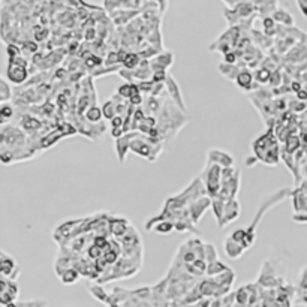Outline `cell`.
I'll return each mask as SVG.
<instances>
[{"label":"cell","instance_id":"cell-1","mask_svg":"<svg viewBox=\"0 0 307 307\" xmlns=\"http://www.w3.org/2000/svg\"><path fill=\"white\" fill-rule=\"evenodd\" d=\"M289 195H292V191L288 189V188H283V189H280V191H277V192L269 195V196L261 202V205L258 207V211H256V214H255L252 224L246 228V232H247V235H246V249H250V247L255 244V240H256V227L259 225V222H261V219L266 216V213H267L269 210H271L274 205H277L279 202H282L283 199H286Z\"/></svg>","mask_w":307,"mask_h":307},{"label":"cell","instance_id":"cell-2","mask_svg":"<svg viewBox=\"0 0 307 307\" xmlns=\"http://www.w3.org/2000/svg\"><path fill=\"white\" fill-rule=\"evenodd\" d=\"M201 179H202V183L205 186L207 195L211 199L216 198L221 192V188H222V166L207 160Z\"/></svg>","mask_w":307,"mask_h":307},{"label":"cell","instance_id":"cell-3","mask_svg":"<svg viewBox=\"0 0 307 307\" xmlns=\"http://www.w3.org/2000/svg\"><path fill=\"white\" fill-rule=\"evenodd\" d=\"M276 144H279V143H277V138H276V135H274V130H273V127H269L266 134L259 135V137L253 141L252 150H253V154L258 157V160L262 162V160L266 159L267 153L271 150V147H274Z\"/></svg>","mask_w":307,"mask_h":307},{"label":"cell","instance_id":"cell-4","mask_svg":"<svg viewBox=\"0 0 307 307\" xmlns=\"http://www.w3.org/2000/svg\"><path fill=\"white\" fill-rule=\"evenodd\" d=\"M20 294V288L17 280L2 277V286H0V303L3 306H8L11 303H15Z\"/></svg>","mask_w":307,"mask_h":307},{"label":"cell","instance_id":"cell-5","mask_svg":"<svg viewBox=\"0 0 307 307\" xmlns=\"http://www.w3.org/2000/svg\"><path fill=\"white\" fill-rule=\"evenodd\" d=\"M211 202H213V199L208 195H204V196L195 199L192 204H191L189 213H191V217H192V222L195 225L201 221V217L204 216V213L211 207Z\"/></svg>","mask_w":307,"mask_h":307},{"label":"cell","instance_id":"cell-6","mask_svg":"<svg viewBox=\"0 0 307 307\" xmlns=\"http://www.w3.org/2000/svg\"><path fill=\"white\" fill-rule=\"evenodd\" d=\"M0 273H2V277L14 279V280L20 274V267L17 266L15 259L9 253H6V252L0 253Z\"/></svg>","mask_w":307,"mask_h":307},{"label":"cell","instance_id":"cell-7","mask_svg":"<svg viewBox=\"0 0 307 307\" xmlns=\"http://www.w3.org/2000/svg\"><path fill=\"white\" fill-rule=\"evenodd\" d=\"M165 87H166V92H168L171 101H172L183 113H186V111H188V107H186V104H185V101H183V96H182V92H180V87H179L177 81L171 77V75H168L166 81H165Z\"/></svg>","mask_w":307,"mask_h":307},{"label":"cell","instance_id":"cell-8","mask_svg":"<svg viewBox=\"0 0 307 307\" xmlns=\"http://www.w3.org/2000/svg\"><path fill=\"white\" fill-rule=\"evenodd\" d=\"M6 75H8V79L11 82H14V84H23L27 79V77H29V71H27V66L20 65L15 60H9Z\"/></svg>","mask_w":307,"mask_h":307},{"label":"cell","instance_id":"cell-9","mask_svg":"<svg viewBox=\"0 0 307 307\" xmlns=\"http://www.w3.org/2000/svg\"><path fill=\"white\" fill-rule=\"evenodd\" d=\"M240 202L237 201V198L234 199H228L227 204H225V210H224V216H222V221L217 224L221 228L227 227L228 224H232L234 221H237V217L240 216Z\"/></svg>","mask_w":307,"mask_h":307},{"label":"cell","instance_id":"cell-10","mask_svg":"<svg viewBox=\"0 0 307 307\" xmlns=\"http://www.w3.org/2000/svg\"><path fill=\"white\" fill-rule=\"evenodd\" d=\"M207 160L213 162V163H217L222 168L234 166V157H232V154L228 153V152H224V150H219V149H211L207 153Z\"/></svg>","mask_w":307,"mask_h":307},{"label":"cell","instance_id":"cell-11","mask_svg":"<svg viewBox=\"0 0 307 307\" xmlns=\"http://www.w3.org/2000/svg\"><path fill=\"white\" fill-rule=\"evenodd\" d=\"M135 135H137V130L135 132H127V134H124V135H121L120 138L115 140V150H117V156H118L120 162H124L127 152H130V143H132Z\"/></svg>","mask_w":307,"mask_h":307},{"label":"cell","instance_id":"cell-12","mask_svg":"<svg viewBox=\"0 0 307 307\" xmlns=\"http://www.w3.org/2000/svg\"><path fill=\"white\" fill-rule=\"evenodd\" d=\"M172 62H174V54L171 51H163L154 56V59L152 60V69L153 72L166 71L168 68H171Z\"/></svg>","mask_w":307,"mask_h":307},{"label":"cell","instance_id":"cell-13","mask_svg":"<svg viewBox=\"0 0 307 307\" xmlns=\"http://www.w3.org/2000/svg\"><path fill=\"white\" fill-rule=\"evenodd\" d=\"M253 79H255V74H253L247 66H243V68L240 69V72H238V75H237V78H235L234 82L237 84L238 89L249 92V90L252 89V82H253Z\"/></svg>","mask_w":307,"mask_h":307},{"label":"cell","instance_id":"cell-14","mask_svg":"<svg viewBox=\"0 0 307 307\" xmlns=\"http://www.w3.org/2000/svg\"><path fill=\"white\" fill-rule=\"evenodd\" d=\"M271 17L274 18V21H276L279 26H283V27H294V24H295L294 17H292L291 12L286 11L285 8H277V9L273 12Z\"/></svg>","mask_w":307,"mask_h":307},{"label":"cell","instance_id":"cell-15","mask_svg":"<svg viewBox=\"0 0 307 307\" xmlns=\"http://www.w3.org/2000/svg\"><path fill=\"white\" fill-rule=\"evenodd\" d=\"M225 252H227V255L230 256L231 259H238L246 252V249L240 243H237L231 235H228L225 238Z\"/></svg>","mask_w":307,"mask_h":307},{"label":"cell","instance_id":"cell-16","mask_svg":"<svg viewBox=\"0 0 307 307\" xmlns=\"http://www.w3.org/2000/svg\"><path fill=\"white\" fill-rule=\"evenodd\" d=\"M104 6L110 14H113L120 9H132L137 6V3L134 0H104Z\"/></svg>","mask_w":307,"mask_h":307},{"label":"cell","instance_id":"cell-17","mask_svg":"<svg viewBox=\"0 0 307 307\" xmlns=\"http://www.w3.org/2000/svg\"><path fill=\"white\" fill-rule=\"evenodd\" d=\"M140 65H141V56H140V53H126L124 54V59L121 62L123 69L135 71Z\"/></svg>","mask_w":307,"mask_h":307},{"label":"cell","instance_id":"cell-18","mask_svg":"<svg viewBox=\"0 0 307 307\" xmlns=\"http://www.w3.org/2000/svg\"><path fill=\"white\" fill-rule=\"evenodd\" d=\"M59 277H60V280L65 283V285H72V283H77L78 279H79V271H78L75 267H69V269H66L65 271H62L60 274H59Z\"/></svg>","mask_w":307,"mask_h":307},{"label":"cell","instance_id":"cell-19","mask_svg":"<svg viewBox=\"0 0 307 307\" xmlns=\"http://www.w3.org/2000/svg\"><path fill=\"white\" fill-rule=\"evenodd\" d=\"M85 118H87L90 123H101L102 118H104L102 108H99L98 104H93V105L85 111Z\"/></svg>","mask_w":307,"mask_h":307},{"label":"cell","instance_id":"cell-20","mask_svg":"<svg viewBox=\"0 0 307 307\" xmlns=\"http://www.w3.org/2000/svg\"><path fill=\"white\" fill-rule=\"evenodd\" d=\"M262 27H264V35H267L269 38H273L274 35H277V23L274 21V18L270 15V17H264L262 18Z\"/></svg>","mask_w":307,"mask_h":307},{"label":"cell","instance_id":"cell-21","mask_svg":"<svg viewBox=\"0 0 307 307\" xmlns=\"http://www.w3.org/2000/svg\"><path fill=\"white\" fill-rule=\"evenodd\" d=\"M227 270H228V267H227L221 259H216V261H213V262H210V264L207 266V276L216 277V276L225 273Z\"/></svg>","mask_w":307,"mask_h":307},{"label":"cell","instance_id":"cell-22","mask_svg":"<svg viewBox=\"0 0 307 307\" xmlns=\"http://www.w3.org/2000/svg\"><path fill=\"white\" fill-rule=\"evenodd\" d=\"M240 69H241V68H238L237 65H228V63H222V65L219 66L221 74L225 78L231 79V81H235V78L238 75Z\"/></svg>","mask_w":307,"mask_h":307},{"label":"cell","instance_id":"cell-23","mask_svg":"<svg viewBox=\"0 0 307 307\" xmlns=\"http://www.w3.org/2000/svg\"><path fill=\"white\" fill-rule=\"evenodd\" d=\"M225 204H227V201L225 199H222V198H219V196H216V198H213V202H211V208H213V211H214V216H216V221H217V224L222 221V216H224V210H225Z\"/></svg>","mask_w":307,"mask_h":307},{"label":"cell","instance_id":"cell-24","mask_svg":"<svg viewBox=\"0 0 307 307\" xmlns=\"http://www.w3.org/2000/svg\"><path fill=\"white\" fill-rule=\"evenodd\" d=\"M176 230V224L172 222V221H168V219H165V221H160V222H157L156 225L153 227L154 232H157V234H171L172 231Z\"/></svg>","mask_w":307,"mask_h":307},{"label":"cell","instance_id":"cell-25","mask_svg":"<svg viewBox=\"0 0 307 307\" xmlns=\"http://www.w3.org/2000/svg\"><path fill=\"white\" fill-rule=\"evenodd\" d=\"M12 98V89L8 84V81L5 78L0 79V101L2 102H8Z\"/></svg>","mask_w":307,"mask_h":307},{"label":"cell","instance_id":"cell-26","mask_svg":"<svg viewBox=\"0 0 307 307\" xmlns=\"http://www.w3.org/2000/svg\"><path fill=\"white\" fill-rule=\"evenodd\" d=\"M102 113H104V117H105L107 120H110V121H111L114 117H117V108H115V104L113 99H110V101H107V102L104 104Z\"/></svg>","mask_w":307,"mask_h":307},{"label":"cell","instance_id":"cell-27","mask_svg":"<svg viewBox=\"0 0 307 307\" xmlns=\"http://www.w3.org/2000/svg\"><path fill=\"white\" fill-rule=\"evenodd\" d=\"M14 114H15L14 107H12L11 104H8V102H3V104H2V107H0V117H2V121L5 123L6 120L12 118Z\"/></svg>","mask_w":307,"mask_h":307},{"label":"cell","instance_id":"cell-28","mask_svg":"<svg viewBox=\"0 0 307 307\" xmlns=\"http://www.w3.org/2000/svg\"><path fill=\"white\" fill-rule=\"evenodd\" d=\"M270 78H271V72H270L269 68H266V66L259 68V69L255 72V79H256L259 84H267V82H270Z\"/></svg>","mask_w":307,"mask_h":307},{"label":"cell","instance_id":"cell-29","mask_svg":"<svg viewBox=\"0 0 307 307\" xmlns=\"http://www.w3.org/2000/svg\"><path fill=\"white\" fill-rule=\"evenodd\" d=\"M216 259H219L216 247L211 243H205V261H207V264H210Z\"/></svg>","mask_w":307,"mask_h":307},{"label":"cell","instance_id":"cell-30","mask_svg":"<svg viewBox=\"0 0 307 307\" xmlns=\"http://www.w3.org/2000/svg\"><path fill=\"white\" fill-rule=\"evenodd\" d=\"M300 147V138L298 137H288L286 138V153L292 154Z\"/></svg>","mask_w":307,"mask_h":307},{"label":"cell","instance_id":"cell-31","mask_svg":"<svg viewBox=\"0 0 307 307\" xmlns=\"http://www.w3.org/2000/svg\"><path fill=\"white\" fill-rule=\"evenodd\" d=\"M20 307H47L45 300H29V301H18Z\"/></svg>","mask_w":307,"mask_h":307},{"label":"cell","instance_id":"cell-32","mask_svg":"<svg viewBox=\"0 0 307 307\" xmlns=\"http://www.w3.org/2000/svg\"><path fill=\"white\" fill-rule=\"evenodd\" d=\"M6 53H8L9 59H17V57L21 56V51H20V48H18L15 43H8V47H6Z\"/></svg>","mask_w":307,"mask_h":307},{"label":"cell","instance_id":"cell-33","mask_svg":"<svg viewBox=\"0 0 307 307\" xmlns=\"http://www.w3.org/2000/svg\"><path fill=\"white\" fill-rule=\"evenodd\" d=\"M297 291H307V267H304L300 273V280H298Z\"/></svg>","mask_w":307,"mask_h":307},{"label":"cell","instance_id":"cell-34","mask_svg":"<svg viewBox=\"0 0 307 307\" xmlns=\"http://www.w3.org/2000/svg\"><path fill=\"white\" fill-rule=\"evenodd\" d=\"M237 59H238V54L235 51H230L224 56V63H228V65H235L237 63Z\"/></svg>","mask_w":307,"mask_h":307},{"label":"cell","instance_id":"cell-35","mask_svg":"<svg viewBox=\"0 0 307 307\" xmlns=\"http://www.w3.org/2000/svg\"><path fill=\"white\" fill-rule=\"evenodd\" d=\"M270 82H271V85H274V87H279V85H280V82H282V74H280V71L271 72Z\"/></svg>","mask_w":307,"mask_h":307},{"label":"cell","instance_id":"cell-36","mask_svg":"<svg viewBox=\"0 0 307 307\" xmlns=\"http://www.w3.org/2000/svg\"><path fill=\"white\" fill-rule=\"evenodd\" d=\"M98 65H101V59H99V57L90 56V57L85 59V66H87V68H95V66H98Z\"/></svg>","mask_w":307,"mask_h":307},{"label":"cell","instance_id":"cell-37","mask_svg":"<svg viewBox=\"0 0 307 307\" xmlns=\"http://www.w3.org/2000/svg\"><path fill=\"white\" fill-rule=\"evenodd\" d=\"M297 2V6L300 9V12L303 14V17L307 18V0H295Z\"/></svg>","mask_w":307,"mask_h":307},{"label":"cell","instance_id":"cell-38","mask_svg":"<svg viewBox=\"0 0 307 307\" xmlns=\"http://www.w3.org/2000/svg\"><path fill=\"white\" fill-rule=\"evenodd\" d=\"M259 160H258V157L253 154V156H249V157H246V166H253V165H256Z\"/></svg>","mask_w":307,"mask_h":307},{"label":"cell","instance_id":"cell-39","mask_svg":"<svg viewBox=\"0 0 307 307\" xmlns=\"http://www.w3.org/2000/svg\"><path fill=\"white\" fill-rule=\"evenodd\" d=\"M297 98H298V101H301V102H304L307 101V92L304 89H301L298 93H297Z\"/></svg>","mask_w":307,"mask_h":307},{"label":"cell","instance_id":"cell-40","mask_svg":"<svg viewBox=\"0 0 307 307\" xmlns=\"http://www.w3.org/2000/svg\"><path fill=\"white\" fill-rule=\"evenodd\" d=\"M230 8H234L235 5H238V3H241V2H244V0H224Z\"/></svg>","mask_w":307,"mask_h":307},{"label":"cell","instance_id":"cell-41","mask_svg":"<svg viewBox=\"0 0 307 307\" xmlns=\"http://www.w3.org/2000/svg\"><path fill=\"white\" fill-rule=\"evenodd\" d=\"M291 87H292V92H295V93H298V92L301 90V84H300V82H297V81H295V82H292V84H291Z\"/></svg>","mask_w":307,"mask_h":307}]
</instances>
